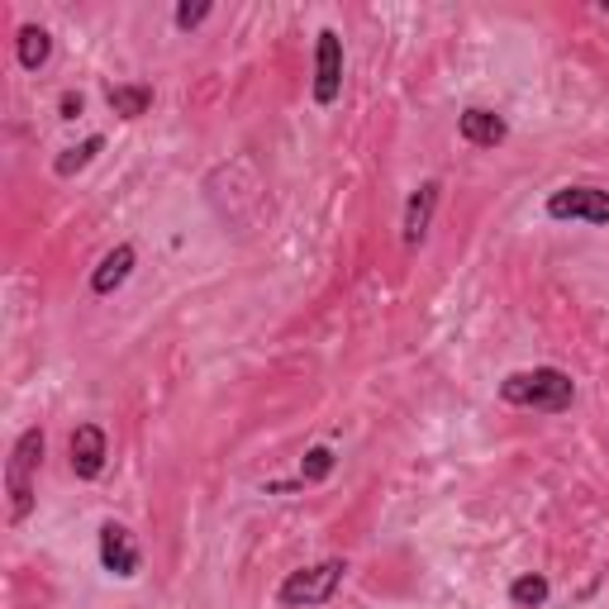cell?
I'll list each match as a JSON object with an SVG mask.
<instances>
[{"instance_id":"1","label":"cell","mask_w":609,"mask_h":609,"mask_svg":"<svg viewBox=\"0 0 609 609\" xmlns=\"http://www.w3.org/2000/svg\"><path fill=\"white\" fill-rule=\"evenodd\" d=\"M500 400L514 410H539V414H562L576 400V381L562 367H529L510 372L500 381Z\"/></svg>"},{"instance_id":"2","label":"cell","mask_w":609,"mask_h":609,"mask_svg":"<svg viewBox=\"0 0 609 609\" xmlns=\"http://www.w3.org/2000/svg\"><path fill=\"white\" fill-rule=\"evenodd\" d=\"M43 447H48V439H43V429H24L20 439H14L10 447V462H5V496H10V524H24L29 514H34V472L43 467Z\"/></svg>"},{"instance_id":"3","label":"cell","mask_w":609,"mask_h":609,"mask_svg":"<svg viewBox=\"0 0 609 609\" xmlns=\"http://www.w3.org/2000/svg\"><path fill=\"white\" fill-rule=\"evenodd\" d=\"M343 576H347V562H343V557H329V562H319V567H300V572H291V576H286V582L277 586V600H281L286 609L329 605L333 590L343 586Z\"/></svg>"},{"instance_id":"4","label":"cell","mask_w":609,"mask_h":609,"mask_svg":"<svg viewBox=\"0 0 609 609\" xmlns=\"http://www.w3.org/2000/svg\"><path fill=\"white\" fill-rule=\"evenodd\" d=\"M547 220L609 224V191H600V186H562V191L547 196Z\"/></svg>"},{"instance_id":"5","label":"cell","mask_w":609,"mask_h":609,"mask_svg":"<svg viewBox=\"0 0 609 609\" xmlns=\"http://www.w3.org/2000/svg\"><path fill=\"white\" fill-rule=\"evenodd\" d=\"M343 91V38L339 29H319L314 38V106H333Z\"/></svg>"},{"instance_id":"6","label":"cell","mask_w":609,"mask_h":609,"mask_svg":"<svg viewBox=\"0 0 609 609\" xmlns=\"http://www.w3.org/2000/svg\"><path fill=\"white\" fill-rule=\"evenodd\" d=\"M67 457H71V476L77 481H96L110 462V439L100 424H77L67 439Z\"/></svg>"},{"instance_id":"7","label":"cell","mask_w":609,"mask_h":609,"mask_svg":"<svg viewBox=\"0 0 609 609\" xmlns=\"http://www.w3.org/2000/svg\"><path fill=\"white\" fill-rule=\"evenodd\" d=\"M100 567L110 576H120V582L139 576V543H134V533L124 524H114V519L100 524Z\"/></svg>"},{"instance_id":"8","label":"cell","mask_w":609,"mask_h":609,"mask_svg":"<svg viewBox=\"0 0 609 609\" xmlns=\"http://www.w3.org/2000/svg\"><path fill=\"white\" fill-rule=\"evenodd\" d=\"M439 196H443V186L439 181H424V186H414V196L405 200V248H419V243L429 239V224H433V210H439Z\"/></svg>"},{"instance_id":"9","label":"cell","mask_w":609,"mask_h":609,"mask_svg":"<svg viewBox=\"0 0 609 609\" xmlns=\"http://www.w3.org/2000/svg\"><path fill=\"white\" fill-rule=\"evenodd\" d=\"M457 134L472 143V148H500L505 139H510V124H505V114L496 110H486V106H472V110H462V120H457Z\"/></svg>"},{"instance_id":"10","label":"cell","mask_w":609,"mask_h":609,"mask_svg":"<svg viewBox=\"0 0 609 609\" xmlns=\"http://www.w3.org/2000/svg\"><path fill=\"white\" fill-rule=\"evenodd\" d=\"M134 263H139L134 243H120V248H110L106 257H100V267L91 272V291H96V296H114V291H120V286L129 281Z\"/></svg>"},{"instance_id":"11","label":"cell","mask_w":609,"mask_h":609,"mask_svg":"<svg viewBox=\"0 0 609 609\" xmlns=\"http://www.w3.org/2000/svg\"><path fill=\"white\" fill-rule=\"evenodd\" d=\"M106 100L120 120H143V114L153 110V86L148 81H114L106 91Z\"/></svg>"},{"instance_id":"12","label":"cell","mask_w":609,"mask_h":609,"mask_svg":"<svg viewBox=\"0 0 609 609\" xmlns=\"http://www.w3.org/2000/svg\"><path fill=\"white\" fill-rule=\"evenodd\" d=\"M14 57H20L24 71L48 67V57H53V34H48V29H38V24H24L20 38H14Z\"/></svg>"},{"instance_id":"13","label":"cell","mask_w":609,"mask_h":609,"mask_svg":"<svg viewBox=\"0 0 609 609\" xmlns=\"http://www.w3.org/2000/svg\"><path fill=\"white\" fill-rule=\"evenodd\" d=\"M547 596H553V586H547V576H539V572H524V576L510 582V605L514 609H543Z\"/></svg>"},{"instance_id":"14","label":"cell","mask_w":609,"mask_h":609,"mask_svg":"<svg viewBox=\"0 0 609 609\" xmlns=\"http://www.w3.org/2000/svg\"><path fill=\"white\" fill-rule=\"evenodd\" d=\"M100 148H106V139H100V134H91V139H86V143H77V148L57 153V163H53V171H57V177H77V171H81V167H91V157H96Z\"/></svg>"},{"instance_id":"15","label":"cell","mask_w":609,"mask_h":609,"mask_svg":"<svg viewBox=\"0 0 609 609\" xmlns=\"http://www.w3.org/2000/svg\"><path fill=\"white\" fill-rule=\"evenodd\" d=\"M333 447H310V453L300 457V486H319V481H329V472H333Z\"/></svg>"},{"instance_id":"16","label":"cell","mask_w":609,"mask_h":609,"mask_svg":"<svg viewBox=\"0 0 609 609\" xmlns=\"http://www.w3.org/2000/svg\"><path fill=\"white\" fill-rule=\"evenodd\" d=\"M210 0H181V5H177V14H171V24H177L181 29V34H191V29L196 24H206L210 20Z\"/></svg>"},{"instance_id":"17","label":"cell","mask_w":609,"mask_h":609,"mask_svg":"<svg viewBox=\"0 0 609 609\" xmlns=\"http://www.w3.org/2000/svg\"><path fill=\"white\" fill-rule=\"evenodd\" d=\"M86 110V100H81V91H63L57 96V114H63V120H77V114Z\"/></svg>"}]
</instances>
